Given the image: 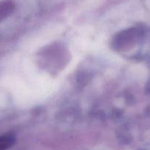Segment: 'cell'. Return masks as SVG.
<instances>
[{
	"label": "cell",
	"mask_w": 150,
	"mask_h": 150,
	"mask_svg": "<svg viewBox=\"0 0 150 150\" xmlns=\"http://www.w3.org/2000/svg\"><path fill=\"white\" fill-rule=\"evenodd\" d=\"M16 142L13 135L6 134L0 136V150H7L11 147Z\"/></svg>",
	"instance_id": "cell-1"
}]
</instances>
